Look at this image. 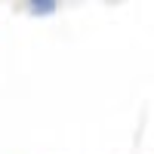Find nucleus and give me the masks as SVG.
Returning a JSON list of instances; mask_svg holds the SVG:
<instances>
[{"label":"nucleus","mask_w":154,"mask_h":154,"mask_svg":"<svg viewBox=\"0 0 154 154\" xmlns=\"http://www.w3.org/2000/svg\"><path fill=\"white\" fill-rule=\"evenodd\" d=\"M56 9V0H34V3H31V12H40V16H43V12H53Z\"/></svg>","instance_id":"f257e3e1"}]
</instances>
